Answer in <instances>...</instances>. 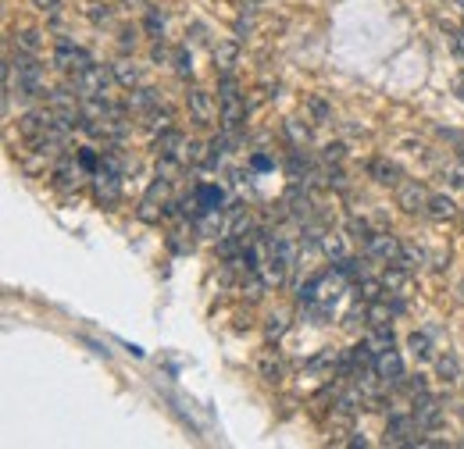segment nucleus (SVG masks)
<instances>
[{"instance_id":"f257e3e1","label":"nucleus","mask_w":464,"mask_h":449,"mask_svg":"<svg viewBox=\"0 0 464 449\" xmlns=\"http://www.w3.org/2000/svg\"><path fill=\"white\" fill-rule=\"evenodd\" d=\"M14 61V75H18V93L22 97H29V100H36V97H44L47 93V86H44V64L36 61V54H22L11 57Z\"/></svg>"},{"instance_id":"f03ea898","label":"nucleus","mask_w":464,"mask_h":449,"mask_svg":"<svg viewBox=\"0 0 464 449\" xmlns=\"http://www.w3.org/2000/svg\"><path fill=\"white\" fill-rule=\"evenodd\" d=\"M111 79H115V72H111V68L93 64V68H86V72H75V90H79V97L93 100V97H104V93H108Z\"/></svg>"},{"instance_id":"7ed1b4c3","label":"nucleus","mask_w":464,"mask_h":449,"mask_svg":"<svg viewBox=\"0 0 464 449\" xmlns=\"http://www.w3.org/2000/svg\"><path fill=\"white\" fill-rule=\"evenodd\" d=\"M421 428H418V421H414V414H407V410H397L393 417H390V425H386V446H418V435Z\"/></svg>"},{"instance_id":"20e7f679","label":"nucleus","mask_w":464,"mask_h":449,"mask_svg":"<svg viewBox=\"0 0 464 449\" xmlns=\"http://www.w3.org/2000/svg\"><path fill=\"white\" fill-rule=\"evenodd\" d=\"M401 243L393 239V235H386V232H372L368 239H364V257L368 261H382V264H397L401 261Z\"/></svg>"},{"instance_id":"39448f33","label":"nucleus","mask_w":464,"mask_h":449,"mask_svg":"<svg viewBox=\"0 0 464 449\" xmlns=\"http://www.w3.org/2000/svg\"><path fill=\"white\" fill-rule=\"evenodd\" d=\"M54 68H61V72H86V68H93V57L61 36L54 43Z\"/></svg>"},{"instance_id":"423d86ee","label":"nucleus","mask_w":464,"mask_h":449,"mask_svg":"<svg viewBox=\"0 0 464 449\" xmlns=\"http://www.w3.org/2000/svg\"><path fill=\"white\" fill-rule=\"evenodd\" d=\"M411 414H414V421H418L421 432H432V428H440V421H443V406H440V399L429 393L418 396V399L411 403Z\"/></svg>"},{"instance_id":"0eeeda50","label":"nucleus","mask_w":464,"mask_h":449,"mask_svg":"<svg viewBox=\"0 0 464 449\" xmlns=\"http://www.w3.org/2000/svg\"><path fill=\"white\" fill-rule=\"evenodd\" d=\"M93 196H97V204L101 207H115L118 200H121V175L115 171L101 168L93 175Z\"/></svg>"},{"instance_id":"6e6552de","label":"nucleus","mask_w":464,"mask_h":449,"mask_svg":"<svg viewBox=\"0 0 464 449\" xmlns=\"http://www.w3.org/2000/svg\"><path fill=\"white\" fill-rule=\"evenodd\" d=\"M54 121H58V111H54V108H47V111H29L18 118V132L33 143V139H40Z\"/></svg>"},{"instance_id":"1a4fd4ad","label":"nucleus","mask_w":464,"mask_h":449,"mask_svg":"<svg viewBox=\"0 0 464 449\" xmlns=\"http://www.w3.org/2000/svg\"><path fill=\"white\" fill-rule=\"evenodd\" d=\"M425 204H429V193H425V186L418 178H407V182L397 186V207H404L407 215L425 211Z\"/></svg>"},{"instance_id":"9d476101","label":"nucleus","mask_w":464,"mask_h":449,"mask_svg":"<svg viewBox=\"0 0 464 449\" xmlns=\"http://www.w3.org/2000/svg\"><path fill=\"white\" fill-rule=\"evenodd\" d=\"M86 171H82V165H79V158L72 154V150H64L58 158V165H54V178H58V186H64V189H79V178H82Z\"/></svg>"},{"instance_id":"9b49d317","label":"nucleus","mask_w":464,"mask_h":449,"mask_svg":"<svg viewBox=\"0 0 464 449\" xmlns=\"http://www.w3.org/2000/svg\"><path fill=\"white\" fill-rule=\"evenodd\" d=\"M375 371L379 378H386L390 386H397L404 378V357L397 349H386V353H375Z\"/></svg>"},{"instance_id":"f8f14e48","label":"nucleus","mask_w":464,"mask_h":449,"mask_svg":"<svg viewBox=\"0 0 464 449\" xmlns=\"http://www.w3.org/2000/svg\"><path fill=\"white\" fill-rule=\"evenodd\" d=\"M368 175H372L379 186H401V182H404L401 168H397L390 158H372V161H368Z\"/></svg>"},{"instance_id":"ddd939ff","label":"nucleus","mask_w":464,"mask_h":449,"mask_svg":"<svg viewBox=\"0 0 464 449\" xmlns=\"http://www.w3.org/2000/svg\"><path fill=\"white\" fill-rule=\"evenodd\" d=\"M186 104H189V111H193V118H197L200 125H208V121L215 118V104H211V93H208V90H200V86H193V90H189Z\"/></svg>"},{"instance_id":"4468645a","label":"nucleus","mask_w":464,"mask_h":449,"mask_svg":"<svg viewBox=\"0 0 464 449\" xmlns=\"http://www.w3.org/2000/svg\"><path fill=\"white\" fill-rule=\"evenodd\" d=\"M193 196H197L200 211H222V204H226L222 186H211V182H200V186L193 189Z\"/></svg>"},{"instance_id":"2eb2a0df","label":"nucleus","mask_w":464,"mask_h":449,"mask_svg":"<svg viewBox=\"0 0 464 449\" xmlns=\"http://www.w3.org/2000/svg\"><path fill=\"white\" fill-rule=\"evenodd\" d=\"M257 375L265 382H283V360L276 357V349H261L257 353Z\"/></svg>"},{"instance_id":"dca6fc26","label":"nucleus","mask_w":464,"mask_h":449,"mask_svg":"<svg viewBox=\"0 0 464 449\" xmlns=\"http://www.w3.org/2000/svg\"><path fill=\"white\" fill-rule=\"evenodd\" d=\"M425 215H429V218H436V222H450V218L458 215V204H454L447 193H440V196H429Z\"/></svg>"},{"instance_id":"f3484780","label":"nucleus","mask_w":464,"mask_h":449,"mask_svg":"<svg viewBox=\"0 0 464 449\" xmlns=\"http://www.w3.org/2000/svg\"><path fill=\"white\" fill-rule=\"evenodd\" d=\"M368 349L372 353H386V349H393V342H397V336H393V329L390 325H372V332H368Z\"/></svg>"},{"instance_id":"a211bd4d","label":"nucleus","mask_w":464,"mask_h":449,"mask_svg":"<svg viewBox=\"0 0 464 449\" xmlns=\"http://www.w3.org/2000/svg\"><path fill=\"white\" fill-rule=\"evenodd\" d=\"M236 57H239V43H236V40H218V43H215V68H218V72H232Z\"/></svg>"},{"instance_id":"6ab92c4d","label":"nucleus","mask_w":464,"mask_h":449,"mask_svg":"<svg viewBox=\"0 0 464 449\" xmlns=\"http://www.w3.org/2000/svg\"><path fill=\"white\" fill-rule=\"evenodd\" d=\"M158 90H150V86H143V90H132L129 93V111H154L158 108Z\"/></svg>"},{"instance_id":"aec40b11","label":"nucleus","mask_w":464,"mask_h":449,"mask_svg":"<svg viewBox=\"0 0 464 449\" xmlns=\"http://www.w3.org/2000/svg\"><path fill=\"white\" fill-rule=\"evenodd\" d=\"M193 228H197L200 235L215 239V235L222 232V211H200V215L193 218Z\"/></svg>"},{"instance_id":"412c9836","label":"nucleus","mask_w":464,"mask_h":449,"mask_svg":"<svg viewBox=\"0 0 464 449\" xmlns=\"http://www.w3.org/2000/svg\"><path fill=\"white\" fill-rule=\"evenodd\" d=\"M111 72H115V82H121L125 90H132V86H140V68L129 61V57H121L111 64Z\"/></svg>"},{"instance_id":"4be33fe9","label":"nucleus","mask_w":464,"mask_h":449,"mask_svg":"<svg viewBox=\"0 0 464 449\" xmlns=\"http://www.w3.org/2000/svg\"><path fill=\"white\" fill-rule=\"evenodd\" d=\"M182 143H186V139H182V132H179V129H165V132L158 136V154H161V158H175Z\"/></svg>"},{"instance_id":"5701e85b","label":"nucleus","mask_w":464,"mask_h":449,"mask_svg":"<svg viewBox=\"0 0 464 449\" xmlns=\"http://www.w3.org/2000/svg\"><path fill=\"white\" fill-rule=\"evenodd\" d=\"M14 47H18L22 54H40L44 43H40V33H36V29H18V33H14Z\"/></svg>"},{"instance_id":"b1692460","label":"nucleus","mask_w":464,"mask_h":449,"mask_svg":"<svg viewBox=\"0 0 464 449\" xmlns=\"http://www.w3.org/2000/svg\"><path fill=\"white\" fill-rule=\"evenodd\" d=\"M397 310L390 307V303H382V300H375V303H368V310H364V318H368V325H390V318H393Z\"/></svg>"},{"instance_id":"393cba45","label":"nucleus","mask_w":464,"mask_h":449,"mask_svg":"<svg viewBox=\"0 0 464 449\" xmlns=\"http://www.w3.org/2000/svg\"><path fill=\"white\" fill-rule=\"evenodd\" d=\"M75 158H79V165H82L86 175H97V171L104 168V158H101L93 147H79V150H75Z\"/></svg>"},{"instance_id":"a878e982","label":"nucleus","mask_w":464,"mask_h":449,"mask_svg":"<svg viewBox=\"0 0 464 449\" xmlns=\"http://www.w3.org/2000/svg\"><path fill=\"white\" fill-rule=\"evenodd\" d=\"M393 389H401V393H404L407 399L414 403L418 396H425V378H421V375H404V378H401Z\"/></svg>"},{"instance_id":"bb28decb","label":"nucleus","mask_w":464,"mask_h":449,"mask_svg":"<svg viewBox=\"0 0 464 449\" xmlns=\"http://www.w3.org/2000/svg\"><path fill=\"white\" fill-rule=\"evenodd\" d=\"M436 368H440L443 382H458V375H461V364H458V357H454V353L440 357V360H436Z\"/></svg>"},{"instance_id":"cd10ccee","label":"nucleus","mask_w":464,"mask_h":449,"mask_svg":"<svg viewBox=\"0 0 464 449\" xmlns=\"http://www.w3.org/2000/svg\"><path fill=\"white\" fill-rule=\"evenodd\" d=\"M407 346H411V353H414L418 360H429V357H432V346H429V336H425V332H411Z\"/></svg>"},{"instance_id":"c85d7f7f","label":"nucleus","mask_w":464,"mask_h":449,"mask_svg":"<svg viewBox=\"0 0 464 449\" xmlns=\"http://www.w3.org/2000/svg\"><path fill=\"white\" fill-rule=\"evenodd\" d=\"M290 329V318L279 310V314H268V321H265V336L268 339H279L283 332Z\"/></svg>"},{"instance_id":"c756f323","label":"nucleus","mask_w":464,"mask_h":449,"mask_svg":"<svg viewBox=\"0 0 464 449\" xmlns=\"http://www.w3.org/2000/svg\"><path fill=\"white\" fill-rule=\"evenodd\" d=\"M382 289H386V282H375V279H361V300L364 303H375V300H382Z\"/></svg>"},{"instance_id":"7c9ffc66","label":"nucleus","mask_w":464,"mask_h":449,"mask_svg":"<svg viewBox=\"0 0 464 449\" xmlns=\"http://www.w3.org/2000/svg\"><path fill=\"white\" fill-rule=\"evenodd\" d=\"M147 33H150L154 40L165 36V14H161L158 7H147Z\"/></svg>"},{"instance_id":"2f4dec72","label":"nucleus","mask_w":464,"mask_h":449,"mask_svg":"<svg viewBox=\"0 0 464 449\" xmlns=\"http://www.w3.org/2000/svg\"><path fill=\"white\" fill-rule=\"evenodd\" d=\"M175 72H179L182 79H189V75H193V57H189L186 47H182V51H175Z\"/></svg>"},{"instance_id":"473e14b6","label":"nucleus","mask_w":464,"mask_h":449,"mask_svg":"<svg viewBox=\"0 0 464 449\" xmlns=\"http://www.w3.org/2000/svg\"><path fill=\"white\" fill-rule=\"evenodd\" d=\"M322 246H325V253H333L336 261H343V257H347V250H343V239H340V235H325V239H322Z\"/></svg>"},{"instance_id":"72a5a7b5","label":"nucleus","mask_w":464,"mask_h":449,"mask_svg":"<svg viewBox=\"0 0 464 449\" xmlns=\"http://www.w3.org/2000/svg\"><path fill=\"white\" fill-rule=\"evenodd\" d=\"M336 360H340V353H336V349H325V353H318L307 368H311V371H322V368H329V364H336Z\"/></svg>"},{"instance_id":"f704fd0d","label":"nucleus","mask_w":464,"mask_h":449,"mask_svg":"<svg viewBox=\"0 0 464 449\" xmlns=\"http://www.w3.org/2000/svg\"><path fill=\"white\" fill-rule=\"evenodd\" d=\"M165 129H172V111H150V132H165Z\"/></svg>"},{"instance_id":"c9c22d12","label":"nucleus","mask_w":464,"mask_h":449,"mask_svg":"<svg viewBox=\"0 0 464 449\" xmlns=\"http://www.w3.org/2000/svg\"><path fill=\"white\" fill-rule=\"evenodd\" d=\"M90 18H93L97 25H108V22H111V7H108V4H93V7H90Z\"/></svg>"},{"instance_id":"e433bc0d","label":"nucleus","mask_w":464,"mask_h":449,"mask_svg":"<svg viewBox=\"0 0 464 449\" xmlns=\"http://www.w3.org/2000/svg\"><path fill=\"white\" fill-rule=\"evenodd\" d=\"M179 165H175V158H161V165H158V178H165V182H172Z\"/></svg>"},{"instance_id":"4c0bfd02","label":"nucleus","mask_w":464,"mask_h":449,"mask_svg":"<svg viewBox=\"0 0 464 449\" xmlns=\"http://www.w3.org/2000/svg\"><path fill=\"white\" fill-rule=\"evenodd\" d=\"M136 29H121V40H118V47H121V54H129V51H136Z\"/></svg>"},{"instance_id":"58836bf2","label":"nucleus","mask_w":464,"mask_h":449,"mask_svg":"<svg viewBox=\"0 0 464 449\" xmlns=\"http://www.w3.org/2000/svg\"><path fill=\"white\" fill-rule=\"evenodd\" d=\"M307 108H311V114H314L318 121H329V108H325V100H322V97H311V100H307Z\"/></svg>"},{"instance_id":"ea45409f","label":"nucleus","mask_w":464,"mask_h":449,"mask_svg":"<svg viewBox=\"0 0 464 449\" xmlns=\"http://www.w3.org/2000/svg\"><path fill=\"white\" fill-rule=\"evenodd\" d=\"M250 168H254V171H261V175H265V171H272V168H276V161H272L268 154H254V158H250Z\"/></svg>"},{"instance_id":"a19ab883","label":"nucleus","mask_w":464,"mask_h":449,"mask_svg":"<svg viewBox=\"0 0 464 449\" xmlns=\"http://www.w3.org/2000/svg\"><path fill=\"white\" fill-rule=\"evenodd\" d=\"M182 235H186V232H172V235H169V246H172L175 253H189V250H193V243H186Z\"/></svg>"},{"instance_id":"79ce46f5","label":"nucleus","mask_w":464,"mask_h":449,"mask_svg":"<svg viewBox=\"0 0 464 449\" xmlns=\"http://www.w3.org/2000/svg\"><path fill=\"white\" fill-rule=\"evenodd\" d=\"M286 132H290V139L296 143V147H304V143H307V129H300L296 121H290V125H286Z\"/></svg>"},{"instance_id":"37998d69","label":"nucleus","mask_w":464,"mask_h":449,"mask_svg":"<svg viewBox=\"0 0 464 449\" xmlns=\"http://www.w3.org/2000/svg\"><path fill=\"white\" fill-rule=\"evenodd\" d=\"M343 154H347L343 143H329V147H325V161H343Z\"/></svg>"},{"instance_id":"c03bdc74","label":"nucleus","mask_w":464,"mask_h":449,"mask_svg":"<svg viewBox=\"0 0 464 449\" xmlns=\"http://www.w3.org/2000/svg\"><path fill=\"white\" fill-rule=\"evenodd\" d=\"M33 7L36 11H47V14H58L61 0H33Z\"/></svg>"},{"instance_id":"a18cd8bd","label":"nucleus","mask_w":464,"mask_h":449,"mask_svg":"<svg viewBox=\"0 0 464 449\" xmlns=\"http://www.w3.org/2000/svg\"><path fill=\"white\" fill-rule=\"evenodd\" d=\"M350 232H353V239H361V243L372 235V228H368L364 222H350Z\"/></svg>"},{"instance_id":"49530a36","label":"nucleus","mask_w":464,"mask_h":449,"mask_svg":"<svg viewBox=\"0 0 464 449\" xmlns=\"http://www.w3.org/2000/svg\"><path fill=\"white\" fill-rule=\"evenodd\" d=\"M454 90H458V97H461V100H464V75H461V79H458V82H454Z\"/></svg>"},{"instance_id":"de8ad7c7","label":"nucleus","mask_w":464,"mask_h":449,"mask_svg":"<svg viewBox=\"0 0 464 449\" xmlns=\"http://www.w3.org/2000/svg\"><path fill=\"white\" fill-rule=\"evenodd\" d=\"M461 161H464V147H461Z\"/></svg>"},{"instance_id":"09e8293b","label":"nucleus","mask_w":464,"mask_h":449,"mask_svg":"<svg viewBox=\"0 0 464 449\" xmlns=\"http://www.w3.org/2000/svg\"><path fill=\"white\" fill-rule=\"evenodd\" d=\"M461 4H464V0H461Z\"/></svg>"},{"instance_id":"8fccbe9b","label":"nucleus","mask_w":464,"mask_h":449,"mask_svg":"<svg viewBox=\"0 0 464 449\" xmlns=\"http://www.w3.org/2000/svg\"><path fill=\"white\" fill-rule=\"evenodd\" d=\"M461 29H464V25H461Z\"/></svg>"}]
</instances>
